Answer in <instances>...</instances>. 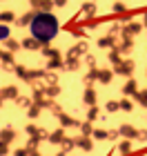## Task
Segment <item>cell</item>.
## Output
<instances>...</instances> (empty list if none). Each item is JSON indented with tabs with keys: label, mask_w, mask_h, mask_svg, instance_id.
<instances>
[{
	"label": "cell",
	"mask_w": 147,
	"mask_h": 156,
	"mask_svg": "<svg viewBox=\"0 0 147 156\" xmlns=\"http://www.w3.org/2000/svg\"><path fill=\"white\" fill-rule=\"evenodd\" d=\"M67 138V134H65V127H58V129H54V132H49V143H51V145H62V140H65Z\"/></svg>",
	"instance_id": "3"
},
{
	"label": "cell",
	"mask_w": 147,
	"mask_h": 156,
	"mask_svg": "<svg viewBox=\"0 0 147 156\" xmlns=\"http://www.w3.org/2000/svg\"><path fill=\"white\" fill-rule=\"evenodd\" d=\"M29 156H43V154H40L38 150H29Z\"/></svg>",
	"instance_id": "50"
},
{
	"label": "cell",
	"mask_w": 147,
	"mask_h": 156,
	"mask_svg": "<svg viewBox=\"0 0 147 156\" xmlns=\"http://www.w3.org/2000/svg\"><path fill=\"white\" fill-rule=\"evenodd\" d=\"M96 101H98L96 89H94V87H87V89H85V94H82V103H85L87 107H92V105H96Z\"/></svg>",
	"instance_id": "9"
},
{
	"label": "cell",
	"mask_w": 147,
	"mask_h": 156,
	"mask_svg": "<svg viewBox=\"0 0 147 156\" xmlns=\"http://www.w3.org/2000/svg\"><path fill=\"white\" fill-rule=\"evenodd\" d=\"M134 98L138 101V105H141V107H145V109H147V89H138Z\"/></svg>",
	"instance_id": "25"
},
{
	"label": "cell",
	"mask_w": 147,
	"mask_h": 156,
	"mask_svg": "<svg viewBox=\"0 0 147 156\" xmlns=\"http://www.w3.org/2000/svg\"><path fill=\"white\" fill-rule=\"evenodd\" d=\"M43 54L47 56V58H62V56H60V51H58V49H51V47H49V45H45V47H43Z\"/></svg>",
	"instance_id": "29"
},
{
	"label": "cell",
	"mask_w": 147,
	"mask_h": 156,
	"mask_svg": "<svg viewBox=\"0 0 147 156\" xmlns=\"http://www.w3.org/2000/svg\"><path fill=\"white\" fill-rule=\"evenodd\" d=\"M67 54H74V56H87V42H78V45H74Z\"/></svg>",
	"instance_id": "19"
},
{
	"label": "cell",
	"mask_w": 147,
	"mask_h": 156,
	"mask_svg": "<svg viewBox=\"0 0 147 156\" xmlns=\"http://www.w3.org/2000/svg\"><path fill=\"white\" fill-rule=\"evenodd\" d=\"M16 105H18V107H23V109H29L33 105V101H31V98H27V96H18L16 98Z\"/></svg>",
	"instance_id": "27"
},
{
	"label": "cell",
	"mask_w": 147,
	"mask_h": 156,
	"mask_svg": "<svg viewBox=\"0 0 147 156\" xmlns=\"http://www.w3.org/2000/svg\"><path fill=\"white\" fill-rule=\"evenodd\" d=\"M67 0H54V7H65Z\"/></svg>",
	"instance_id": "49"
},
{
	"label": "cell",
	"mask_w": 147,
	"mask_h": 156,
	"mask_svg": "<svg viewBox=\"0 0 147 156\" xmlns=\"http://www.w3.org/2000/svg\"><path fill=\"white\" fill-rule=\"evenodd\" d=\"M131 47H134V40H131V36H123V42H121V45H116V49H118L121 54H129Z\"/></svg>",
	"instance_id": "14"
},
{
	"label": "cell",
	"mask_w": 147,
	"mask_h": 156,
	"mask_svg": "<svg viewBox=\"0 0 147 156\" xmlns=\"http://www.w3.org/2000/svg\"><path fill=\"white\" fill-rule=\"evenodd\" d=\"M40 109H43V107H40V105H38V103H33V105H31V107H29V109H27V116H29V118H36V116L40 114Z\"/></svg>",
	"instance_id": "37"
},
{
	"label": "cell",
	"mask_w": 147,
	"mask_h": 156,
	"mask_svg": "<svg viewBox=\"0 0 147 156\" xmlns=\"http://www.w3.org/2000/svg\"><path fill=\"white\" fill-rule=\"evenodd\" d=\"M58 120H60V125L65 127V129H67V127H80V120H76L74 116L65 114V112H62V114L58 116Z\"/></svg>",
	"instance_id": "10"
},
{
	"label": "cell",
	"mask_w": 147,
	"mask_h": 156,
	"mask_svg": "<svg viewBox=\"0 0 147 156\" xmlns=\"http://www.w3.org/2000/svg\"><path fill=\"white\" fill-rule=\"evenodd\" d=\"M40 140H43V138H40V136H29V140H27V150H38V145H40Z\"/></svg>",
	"instance_id": "36"
},
{
	"label": "cell",
	"mask_w": 147,
	"mask_h": 156,
	"mask_svg": "<svg viewBox=\"0 0 147 156\" xmlns=\"http://www.w3.org/2000/svg\"><path fill=\"white\" fill-rule=\"evenodd\" d=\"M98 47H100V49H107V47H116V36L111 34V36H103V38H98Z\"/></svg>",
	"instance_id": "16"
},
{
	"label": "cell",
	"mask_w": 147,
	"mask_h": 156,
	"mask_svg": "<svg viewBox=\"0 0 147 156\" xmlns=\"http://www.w3.org/2000/svg\"><path fill=\"white\" fill-rule=\"evenodd\" d=\"M13 72H16V76H18V78H23V80L27 83V74H29V69H25L23 65H16V69H13Z\"/></svg>",
	"instance_id": "39"
},
{
	"label": "cell",
	"mask_w": 147,
	"mask_h": 156,
	"mask_svg": "<svg viewBox=\"0 0 147 156\" xmlns=\"http://www.w3.org/2000/svg\"><path fill=\"white\" fill-rule=\"evenodd\" d=\"M85 62H87L89 67H96V58H94V56H89V54L85 56Z\"/></svg>",
	"instance_id": "44"
},
{
	"label": "cell",
	"mask_w": 147,
	"mask_h": 156,
	"mask_svg": "<svg viewBox=\"0 0 147 156\" xmlns=\"http://www.w3.org/2000/svg\"><path fill=\"white\" fill-rule=\"evenodd\" d=\"M134 60H121L118 65H114V72L118 74V76H127V78H131V74H134Z\"/></svg>",
	"instance_id": "2"
},
{
	"label": "cell",
	"mask_w": 147,
	"mask_h": 156,
	"mask_svg": "<svg viewBox=\"0 0 147 156\" xmlns=\"http://www.w3.org/2000/svg\"><path fill=\"white\" fill-rule=\"evenodd\" d=\"M114 11L118 13V16H123V13H127L129 9H127V7H125L123 2H116V5H114Z\"/></svg>",
	"instance_id": "42"
},
{
	"label": "cell",
	"mask_w": 147,
	"mask_h": 156,
	"mask_svg": "<svg viewBox=\"0 0 147 156\" xmlns=\"http://www.w3.org/2000/svg\"><path fill=\"white\" fill-rule=\"evenodd\" d=\"M13 156H29V150L27 147H18V150H13Z\"/></svg>",
	"instance_id": "43"
},
{
	"label": "cell",
	"mask_w": 147,
	"mask_h": 156,
	"mask_svg": "<svg viewBox=\"0 0 147 156\" xmlns=\"http://www.w3.org/2000/svg\"><path fill=\"white\" fill-rule=\"evenodd\" d=\"M121 136V129H109V140H116Z\"/></svg>",
	"instance_id": "45"
},
{
	"label": "cell",
	"mask_w": 147,
	"mask_h": 156,
	"mask_svg": "<svg viewBox=\"0 0 147 156\" xmlns=\"http://www.w3.org/2000/svg\"><path fill=\"white\" fill-rule=\"evenodd\" d=\"M43 47H45V45H43L38 38H33V36H29V38L23 40V49H29V51H38V49H43Z\"/></svg>",
	"instance_id": "6"
},
{
	"label": "cell",
	"mask_w": 147,
	"mask_h": 156,
	"mask_svg": "<svg viewBox=\"0 0 147 156\" xmlns=\"http://www.w3.org/2000/svg\"><path fill=\"white\" fill-rule=\"evenodd\" d=\"M31 7L36 11H49L54 7V0H31Z\"/></svg>",
	"instance_id": "12"
},
{
	"label": "cell",
	"mask_w": 147,
	"mask_h": 156,
	"mask_svg": "<svg viewBox=\"0 0 147 156\" xmlns=\"http://www.w3.org/2000/svg\"><path fill=\"white\" fill-rule=\"evenodd\" d=\"M43 89H45V94H47V98H56V96H58L60 94V87H58V85H43Z\"/></svg>",
	"instance_id": "22"
},
{
	"label": "cell",
	"mask_w": 147,
	"mask_h": 156,
	"mask_svg": "<svg viewBox=\"0 0 147 156\" xmlns=\"http://www.w3.org/2000/svg\"><path fill=\"white\" fill-rule=\"evenodd\" d=\"M121 109L123 112H131V109H134V103L129 101V96H125L123 101H121Z\"/></svg>",
	"instance_id": "38"
},
{
	"label": "cell",
	"mask_w": 147,
	"mask_h": 156,
	"mask_svg": "<svg viewBox=\"0 0 147 156\" xmlns=\"http://www.w3.org/2000/svg\"><path fill=\"white\" fill-rule=\"evenodd\" d=\"M80 13H82L85 18H94V16H96V5H94V2H87V5H82Z\"/></svg>",
	"instance_id": "23"
},
{
	"label": "cell",
	"mask_w": 147,
	"mask_h": 156,
	"mask_svg": "<svg viewBox=\"0 0 147 156\" xmlns=\"http://www.w3.org/2000/svg\"><path fill=\"white\" fill-rule=\"evenodd\" d=\"M0 20H2V23H13V20H16V16H13V11H2Z\"/></svg>",
	"instance_id": "41"
},
{
	"label": "cell",
	"mask_w": 147,
	"mask_h": 156,
	"mask_svg": "<svg viewBox=\"0 0 147 156\" xmlns=\"http://www.w3.org/2000/svg\"><path fill=\"white\" fill-rule=\"evenodd\" d=\"M0 154H2V156L9 154V143H2V145H0Z\"/></svg>",
	"instance_id": "46"
},
{
	"label": "cell",
	"mask_w": 147,
	"mask_h": 156,
	"mask_svg": "<svg viewBox=\"0 0 147 156\" xmlns=\"http://www.w3.org/2000/svg\"><path fill=\"white\" fill-rule=\"evenodd\" d=\"M78 67H80V56L67 54V58H65V69H67V72H76Z\"/></svg>",
	"instance_id": "8"
},
{
	"label": "cell",
	"mask_w": 147,
	"mask_h": 156,
	"mask_svg": "<svg viewBox=\"0 0 147 156\" xmlns=\"http://www.w3.org/2000/svg\"><path fill=\"white\" fill-rule=\"evenodd\" d=\"M80 134H85V136H92V134H94L92 120H82V123H80Z\"/></svg>",
	"instance_id": "26"
},
{
	"label": "cell",
	"mask_w": 147,
	"mask_h": 156,
	"mask_svg": "<svg viewBox=\"0 0 147 156\" xmlns=\"http://www.w3.org/2000/svg\"><path fill=\"white\" fill-rule=\"evenodd\" d=\"M143 29V25H138V23H131V25H127V27H123V36H136L138 31Z\"/></svg>",
	"instance_id": "18"
},
{
	"label": "cell",
	"mask_w": 147,
	"mask_h": 156,
	"mask_svg": "<svg viewBox=\"0 0 147 156\" xmlns=\"http://www.w3.org/2000/svg\"><path fill=\"white\" fill-rule=\"evenodd\" d=\"M18 96H20V94H18V87H16V85H7V87L0 91V98H2V101H11V98L16 101Z\"/></svg>",
	"instance_id": "5"
},
{
	"label": "cell",
	"mask_w": 147,
	"mask_h": 156,
	"mask_svg": "<svg viewBox=\"0 0 147 156\" xmlns=\"http://www.w3.org/2000/svg\"><path fill=\"white\" fill-rule=\"evenodd\" d=\"M92 136L96 140H109V129H94Z\"/></svg>",
	"instance_id": "30"
},
{
	"label": "cell",
	"mask_w": 147,
	"mask_h": 156,
	"mask_svg": "<svg viewBox=\"0 0 147 156\" xmlns=\"http://www.w3.org/2000/svg\"><path fill=\"white\" fill-rule=\"evenodd\" d=\"M0 58H2V62H5V67H7V69H11V67H13V56H11L9 49L0 54Z\"/></svg>",
	"instance_id": "28"
},
{
	"label": "cell",
	"mask_w": 147,
	"mask_h": 156,
	"mask_svg": "<svg viewBox=\"0 0 147 156\" xmlns=\"http://www.w3.org/2000/svg\"><path fill=\"white\" fill-rule=\"evenodd\" d=\"M29 31H31V36L38 38L43 45H49V42L58 36L60 23H58V18H56L54 13H49V11H36V16H33L31 25H29Z\"/></svg>",
	"instance_id": "1"
},
{
	"label": "cell",
	"mask_w": 147,
	"mask_h": 156,
	"mask_svg": "<svg viewBox=\"0 0 147 156\" xmlns=\"http://www.w3.org/2000/svg\"><path fill=\"white\" fill-rule=\"evenodd\" d=\"M136 91H138V83L134 78H127V83L123 85V94L125 96H136Z\"/></svg>",
	"instance_id": "11"
},
{
	"label": "cell",
	"mask_w": 147,
	"mask_h": 156,
	"mask_svg": "<svg viewBox=\"0 0 147 156\" xmlns=\"http://www.w3.org/2000/svg\"><path fill=\"white\" fill-rule=\"evenodd\" d=\"M107 58H109V62H111V65H118V62L123 60V58H121V51H118L116 47H114V49L109 51V56H107Z\"/></svg>",
	"instance_id": "31"
},
{
	"label": "cell",
	"mask_w": 147,
	"mask_h": 156,
	"mask_svg": "<svg viewBox=\"0 0 147 156\" xmlns=\"http://www.w3.org/2000/svg\"><path fill=\"white\" fill-rule=\"evenodd\" d=\"M51 112H54L56 116H60V114H62V109H60V107H58V105H56V103L51 105Z\"/></svg>",
	"instance_id": "47"
},
{
	"label": "cell",
	"mask_w": 147,
	"mask_h": 156,
	"mask_svg": "<svg viewBox=\"0 0 147 156\" xmlns=\"http://www.w3.org/2000/svg\"><path fill=\"white\" fill-rule=\"evenodd\" d=\"M98 114H100V112H98V107H96V105H92V107H89V112H87V120H96Z\"/></svg>",
	"instance_id": "40"
},
{
	"label": "cell",
	"mask_w": 147,
	"mask_h": 156,
	"mask_svg": "<svg viewBox=\"0 0 147 156\" xmlns=\"http://www.w3.org/2000/svg\"><path fill=\"white\" fill-rule=\"evenodd\" d=\"M13 138H16V129H13V127H5V129L0 132V140H2V143H11Z\"/></svg>",
	"instance_id": "17"
},
{
	"label": "cell",
	"mask_w": 147,
	"mask_h": 156,
	"mask_svg": "<svg viewBox=\"0 0 147 156\" xmlns=\"http://www.w3.org/2000/svg\"><path fill=\"white\" fill-rule=\"evenodd\" d=\"M11 38V31H9V25H7V23H2V25H0V40H9Z\"/></svg>",
	"instance_id": "32"
},
{
	"label": "cell",
	"mask_w": 147,
	"mask_h": 156,
	"mask_svg": "<svg viewBox=\"0 0 147 156\" xmlns=\"http://www.w3.org/2000/svg\"><path fill=\"white\" fill-rule=\"evenodd\" d=\"M76 145H78L82 152H92L94 150V140L89 138V136H85V134H80V136L76 138Z\"/></svg>",
	"instance_id": "7"
},
{
	"label": "cell",
	"mask_w": 147,
	"mask_h": 156,
	"mask_svg": "<svg viewBox=\"0 0 147 156\" xmlns=\"http://www.w3.org/2000/svg\"><path fill=\"white\" fill-rule=\"evenodd\" d=\"M118 129H121V136L123 138H131V140L141 138V129H136V127H131V125H121Z\"/></svg>",
	"instance_id": "4"
},
{
	"label": "cell",
	"mask_w": 147,
	"mask_h": 156,
	"mask_svg": "<svg viewBox=\"0 0 147 156\" xmlns=\"http://www.w3.org/2000/svg\"><path fill=\"white\" fill-rule=\"evenodd\" d=\"M5 47L9 49V51H18V49L23 47V42H18V40H13V38H9V40H5Z\"/></svg>",
	"instance_id": "33"
},
{
	"label": "cell",
	"mask_w": 147,
	"mask_h": 156,
	"mask_svg": "<svg viewBox=\"0 0 147 156\" xmlns=\"http://www.w3.org/2000/svg\"><path fill=\"white\" fill-rule=\"evenodd\" d=\"M33 16H36V11H27L25 16L16 18V25H18V27H29V25H31V20H33Z\"/></svg>",
	"instance_id": "15"
},
{
	"label": "cell",
	"mask_w": 147,
	"mask_h": 156,
	"mask_svg": "<svg viewBox=\"0 0 147 156\" xmlns=\"http://www.w3.org/2000/svg\"><path fill=\"white\" fill-rule=\"evenodd\" d=\"M118 109H121V101H107V105H105V112H109V114H114Z\"/></svg>",
	"instance_id": "35"
},
{
	"label": "cell",
	"mask_w": 147,
	"mask_h": 156,
	"mask_svg": "<svg viewBox=\"0 0 147 156\" xmlns=\"http://www.w3.org/2000/svg\"><path fill=\"white\" fill-rule=\"evenodd\" d=\"M138 140H141V143H147V129H141V138Z\"/></svg>",
	"instance_id": "48"
},
{
	"label": "cell",
	"mask_w": 147,
	"mask_h": 156,
	"mask_svg": "<svg viewBox=\"0 0 147 156\" xmlns=\"http://www.w3.org/2000/svg\"><path fill=\"white\" fill-rule=\"evenodd\" d=\"M143 27H147V11H143Z\"/></svg>",
	"instance_id": "51"
},
{
	"label": "cell",
	"mask_w": 147,
	"mask_h": 156,
	"mask_svg": "<svg viewBox=\"0 0 147 156\" xmlns=\"http://www.w3.org/2000/svg\"><path fill=\"white\" fill-rule=\"evenodd\" d=\"M98 72H100L98 67H89V74L85 76V85H87V87H92V83L98 80Z\"/></svg>",
	"instance_id": "20"
},
{
	"label": "cell",
	"mask_w": 147,
	"mask_h": 156,
	"mask_svg": "<svg viewBox=\"0 0 147 156\" xmlns=\"http://www.w3.org/2000/svg\"><path fill=\"white\" fill-rule=\"evenodd\" d=\"M65 69V60L62 58H49V62H47V72H54V69Z\"/></svg>",
	"instance_id": "21"
},
{
	"label": "cell",
	"mask_w": 147,
	"mask_h": 156,
	"mask_svg": "<svg viewBox=\"0 0 147 156\" xmlns=\"http://www.w3.org/2000/svg\"><path fill=\"white\" fill-rule=\"evenodd\" d=\"M114 69H100V72H98V83L100 85H109L111 83V78H114Z\"/></svg>",
	"instance_id": "13"
},
{
	"label": "cell",
	"mask_w": 147,
	"mask_h": 156,
	"mask_svg": "<svg viewBox=\"0 0 147 156\" xmlns=\"http://www.w3.org/2000/svg\"><path fill=\"white\" fill-rule=\"evenodd\" d=\"M131 147H134V145H131V138H125L123 143L116 147V152H121V154H131Z\"/></svg>",
	"instance_id": "24"
},
{
	"label": "cell",
	"mask_w": 147,
	"mask_h": 156,
	"mask_svg": "<svg viewBox=\"0 0 147 156\" xmlns=\"http://www.w3.org/2000/svg\"><path fill=\"white\" fill-rule=\"evenodd\" d=\"M60 147H62V152H72L74 147H78V145H76V138H65Z\"/></svg>",
	"instance_id": "34"
}]
</instances>
